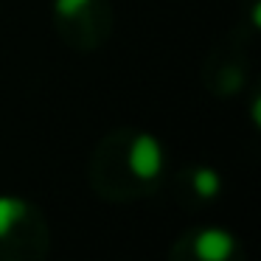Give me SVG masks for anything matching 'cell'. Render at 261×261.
Instances as JSON below:
<instances>
[{
	"mask_svg": "<svg viewBox=\"0 0 261 261\" xmlns=\"http://www.w3.org/2000/svg\"><path fill=\"white\" fill-rule=\"evenodd\" d=\"M160 166H163V152H160V143L149 135L135 138L129 149V169L135 171V177L141 180H152L158 177Z\"/></svg>",
	"mask_w": 261,
	"mask_h": 261,
	"instance_id": "1",
	"label": "cell"
},
{
	"mask_svg": "<svg viewBox=\"0 0 261 261\" xmlns=\"http://www.w3.org/2000/svg\"><path fill=\"white\" fill-rule=\"evenodd\" d=\"M194 253L199 261H227L233 253V236L225 230H216V227H208L197 236Z\"/></svg>",
	"mask_w": 261,
	"mask_h": 261,
	"instance_id": "2",
	"label": "cell"
},
{
	"mask_svg": "<svg viewBox=\"0 0 261 261\" xmlns=\"http://www.w3.org/2000/svg\"><path fill=\"white\" fill-rule=\"evenodd\" d=\"M23 214H25V205L20 202V199L0 197V236H6L14 222L23 219Z\"/></svg>",
	"mask_w": 261,
	"mask_h": 261,
	"instance_id": "3",
	"label": "cell"
},
{
	"mask_svg": "<svg viewBox=\"0 0 261 261\" xmlns=\"http://www.w3.org/2000/svg\"><path fill=\"white\" fill-rule=\"evenodd\" d=\"M194 191L199 194V197H216L219 194V174L211 169H199L197 174H194Z\"/></svg>",
	"mask_w": 261,
	"mask_h": 261,
	"instance_id": "4",
	"label": "cell"
},
{
	"mask_svg": "<svg viewBox=\"0 0 261 261\" xmlns=\"http://www.w3.org/2000/svg\"><path fill=\"white\" fill-rule=\"evenodd\" d=\"M87 3H90V0H57V12L65 14V17H73V14H79Z\"/></svg>",
	"mask_w": 261,
	"mask_h": 261,
	"instance_id": "5",
	"label": "cell"
}]
</instances>
